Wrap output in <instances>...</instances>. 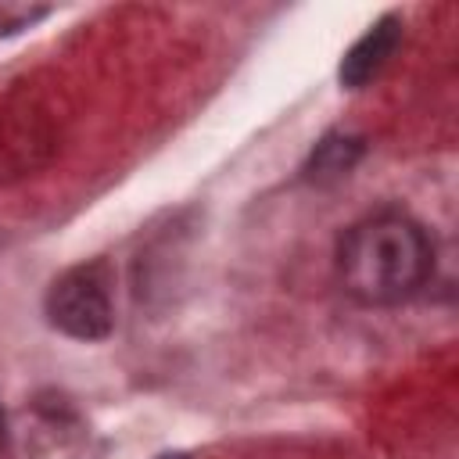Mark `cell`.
<instances>
[{
    "mask_svg": "<svg viewBox=\"0 0 459 459\" xmlns=\"http://www.w3.org/2000/svg\"><path fill=\"white\" fill-rule=\"evenodd\" d=\"M0 445H4V412H0Z\"/></svg>",
    "mask_w": 459,
    "mask_h": 459,
    "instance_id": "5",
    "label": "cell"
},
{
    "mask_svg": "<svg viewBox=\"0 0 459 459\" xmlns=\"http://www.w3.org/2000/svg\"><path fill=\"white\" fill-rule=\"evenodd\" d=\"M355 154H359V147H355L351 140H326V143L319 147V154H316V172H319V176H323V172L341 176V172L351 169Z\"/></svg>",
    "mask_w": 459,
    "mask_h": 459,
    "instance_id": "4",
    "label": "cell"
},
{
    "mask_svg": "<svg viewBox=\"0 0 459 459\" xmlns=\"http://www.w3.org/2000/svg\"><path fill=\"white\" fill-rule=\"evenodd\" d=\"M161 459H183V455H161Z\"/></svg>",
    "mask_w": 459,
    "mask_h": 459,
    "instance_id": "6",
    "label": "cell"
},
{
    "mask_svg": "<svg viewBox=\"0 0 459 459\" xmlns=\"http://www.w3.org/2000/svg\"><path fill=\"white\" fill-rule=\"evenodd\" d=\"M398 39H402V22H398L394 14H387V18H380L377 25H369V29L355 39V47L344 54V61H341V82L351 86V90L366 86V82L387 65V57L394 54Z\"/></svg>",
    "mask_w": 459,
    "mask_h": 459,
    "instance_id": "3",
    "label": "cell"
},
{
    "mask_svg": "<svg viewBox=\"0 0 459 459\" xmlns=\"http://www.w3.org/2000/svg\"><path fill=\"white\" fill-rule=\"evenodd\" d=\"M47 316L68 337H79V341L108 337L115 323L108 269L100 262H90L57 276L47 290Z\"/></svg>",
    "mask_w": 459,
    "mask_h": 459,
    "instance_id": "2",
    "label": "cell"
},
{
    "mask_svg": "<svg viewBox=\"0 0 459 459\" xmlns=\"http://www.w3.org/2000/svg\"><path fill=\"white\" fill-rule=\"evenodd\" d=\"M337 280L348 298L369 308L409 301L430 276L434 244L405 212H373L351 222L337 240Z\"/></svg>",
    "mask_w": 459,
    "mask_h": 459,
    "instance_id": "1",
    "label": "cell"
}]
</instances>
